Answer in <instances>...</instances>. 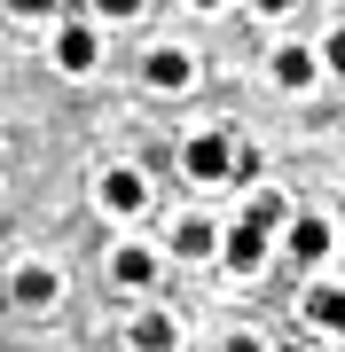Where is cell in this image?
<instances>
[{
    "label": "cell",
    "mask_w": 345,
    "mask_h": 352,
    "mask_svg": "<svg viewBox=\"0 0 345 352\" xmlns=\"http://www.w3.org/2000/svg\"><path fill=\"white\" fill-rule=\"evenodd\" d=\"M282 219H291V212H282V196H259L251 212L228 227V243H220V251H228V266H236V274H251V266L267 258V235H275Z\"/></svg>",
    "instance_id": "obj_1"
},
{
    "label": "cell",
    "mask_w": 345,
    "mask_h": 352,
    "mask_svg": "<svg viewBox=\"0 0 345 352\" xmlns=\"http://www.w3.org/2000/svg\"><path fill=\"white\" fill-rule=\"evenodd\" d=\"M180 164H189V180H205V188L212 180H236V141L228 133H196L189 149H180Z\"/></svg>",
    "instance_id": "obj_2"
},
{
    "label": "cell",
    "mask_w": 345,
    "mask_h": 352,
    "mask_svg": "<svg viewBox=\"0 0 345 352\" xmlns=\"http://www.w3.org/2000/svg\"><path fill=\"white\" fill-rule=\"evenodd\" d=\"M141 196H149V188H141V173H134V164H110V173H103V212L134 219V212H141Z\"/></svg>",
    "instance_id": "obj_3"
},
{
    "label": "cell",
    "mask_w": 345,
    "mask_h": 352,
    "mask_svg": "<svg viewBox=\"0 0 345 352\" xmlns=\"http://www.w3.org/2000/svg\"><path fill=\"white\" fill-rule=\"evenodd\" d=\"M55 63H63L71 78H79V71H94V63H103V39H94L87 24H71V32H55Z\"/></svg>",
    "instance_id": "obj_4"
},
{
    "label": "cell",
    "mask_w": 345,
    "mask_h": 352,
    "mask_svg": "<svg viewBox=\"0 0 345 352\" xmlns=\"http://www.w3.org/2000/svg\"><path fill=\"white\" fill-rule=\"evenodd\" d=\"M141 78H149L157 94H180V87H189V55H180V47H149V63H141Z\"/></svg>",
    "instance_id": "obj_5"
},
{
    "label": "cell",
    "mask_w": 345,
    "mask_h": 352,
    "mask_svg": "<svg viewBox=\"0 0 345 352\" xmlns=\"http://www.w3.org/2000/svg\"><path fill=\"white\" fill-rule=\"evenodd\" d=\"M110 274L126 282V289H141V282H157V251H141V243H118V251H110Z\"/></svg>",
    "instance_id": "obj_6"
},
{
    "label": "cell",
    "mask_w": 345,
    "mask_h": 352,
    "mask_svg": "<svg viewBox=\"0 0 345 352\" xmlns=\"http://www.w3.org/2000/svg\"><path fill=\"white\" fill-rule=\"evenodd\" d=\"M330 243H337V235H330V219H298V227H291V258H298V266L330 258Z\"/></svg>",
    "instance_id": "obj_7"
},
{
    "label": "cell",
    "mask_w": 345,
    "mask_h": 352,
    "mask_svg": "<svg viewBox=\"0 0 345 352\" xmlns=\"http://www.w3.org/2000/svg\"><path fill=\"white\" fill-rule=\"evenodd\" d=\"M55 266H16V305H55Z\"/></svg>",
    "instance_id": "obj_8"
},
{
    "label": "cell",
    "mask_w": 345,
    "mask_h": 352,
    "mask_svg": "<svg viewBox=\"0 0 345 352\" xmlns=\"http://www.w3.org/2000/svg\"><path fill=\"white\" fill-rule=\"evenodd\" d=\"M306 314H314V329H330V337H345V289H337V282H322L314 298H306Z\"/></svg>",
    "instance_id": "obj_9"
},
{
    "label": "cell",
    "mask_w": 345,
    "mask_h": 352,
    "mask_svg": "<svg viewBox=\"0 0 345 352\" xmlns=\"http://www.w3.org/2000/svg\"><path fill=\"white\" fill-rule=\"evenodd\" d=\"M173 344H180L173 314H141V321H134V352H173Z\"/></svg>",
    "instance_id": "obj_10"
},
{
    "label": "cell",
    "mask_w": 345,
    "mask_h": 352,
    "mask_svg": "<svg viewBox=\"0 0 345 352\" xmlns=\"http://www.w3.org/2000/svg\"><path fill=\"white\" fill-rule=\"evenodd\" d=\"M275 87H291V94L314 87V55L306 47H275Z\"/></svg>",
    "instance_id": "obj_11"
},
{
    "label": "cell",
    "mask_w": 345,
    "mask_h": 352,
    "mask_svg": "<svg viewBox=\"0 0 345 352\" xmlns=\"http://www.w3.org/2000/svg\"><path fill=\"white\" fill-rule=\"evenodd\" d=\"M212 243H220V235H212V219H180V227H173V251H180V258H205Z\"/></svg>",
    "instance_id": "obj_12"
},
{
    "label": "cell",
    "mask_w": 345,
    "mask_h": 352,
    "mask_svg": "<svg viewBox=\"0 0 345 352\" xmlns=\"http://www.w3.org/2000/svg\"><path fill=\"white\" fill-rule=\"evenodd\" d=\"M94 8H103L110 24H126V16H141V0H94Z\"/></svg>",
    "instance_id": "obj_13"
},
{
    "label": "cell",
    "mask_w": 345,
    "mask_h": 352,
    "mask_svg": "<svg viewBox=\"0 0 345 352\" xmlns=\"http://www.w3.org/2000/svg\"><path fill=\"white\" fill-rule=\"evenodd\" d=\"M322 63H330V71H345V32H330V47H322Z\"/></svg>",
    "instance_id": "obj_14"
},
{
    "label": "cell",
    "mask_w": 345,
    "mask_h": 352,
    "mask_svg": "<svg viewBox=\"0 0 345 352\" xmlns=\"http://www.w3.org/2000/svg\"><path fill=\"white\" fill-rule=\"evenodd\" d=\"M55 8V0H16V16H48Z\"/></svg>",
    "instance_id": "obj_15"
},
{
    "label": "cell",
    "mask_w": 345,
    "mask_h": 352,
    "mask_svg": "<svg viewBox=\"0 0 345 352\" xmlns=\"http://www.w3.org/2000/svg\"><path fill=\"white\" fill-rule=\"evenodd\" d=\"M228 352H267V344H259V337H228Z\"/></svg>",
    "instance_id": "obj_16"
},
{
    "label": "cell",
    "mask_w": 345,
    "mask_h": 352,
    "mask_svg": "<svg viewBox=\"0 0 345 352\" xmlns=\"http://www.w3.org/2000/svg\"><path fill=\"white\" fill-rule=\"evenodd\" d=\"M282 8H291V0H259V16H282Z\"/></svg>",
    "instance_id": "obj_17"
},
{
    "label": "cell",
    "mask_w": 345,
    "mask_h": 352,
    "mask_svg": "<svg viewBox=\"0 0 345 352\" xmlns=\"http://www.w3.org/2000/svg\"><path fill=\"white\" fill-rule=\"evenodd\" d=\"M196 8H220V0H196Z\"/></svg>",
    "instance_id": "obj_18"
}]
</instances>
